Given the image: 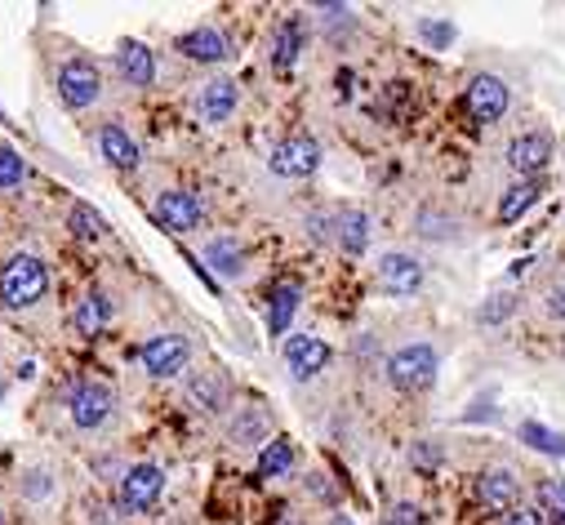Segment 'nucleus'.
<instances>
[{
  "instance_id": "1",
  "label": "nucleus",
  "mask_w": 565,
  "mask_h": 525,
  "mask_svg": "<svg viewBox=\"0 0 565 525\" xmlns=\"http://www.w3.org/2000/svg\"><path fill=\"white\" fill-rule=\"evenodd\" d=\"M50 290V272L36 254H14L5 267H0V299L10 308H36Z\"/></svg>"
},
{
  "instance_id": "2",
  "label": "nucleus",
  "mask_w": 565,
  "mask_h": 525,
  "mask_svg": "<svg viewBox=\"0 0 565 525\" xmlns=\"http://www.w3.org/2000/svg\"><path fill=\"white\" fill-rule=\"evenodd\" d=\"M388 384L397 392H423L437 384V348L432 343H405L388 357Z\"/></svg>"
},
{
  "instance_id": "3",
  "label": "nucleus",
  "mask_w": 565,
  "mask_h": 525,
  "mask_svg": "<svg viewBox=\"0 0 565 525\" xmlns=\"http://www.w3.org/2000/svg\"><path fill=\"white\" fill-rule=\"evenodd\" d=\"M463 108H467V116H473L477 125H494V121H503V116H507V108H512V89H507V80H503V76L481 72V76L467 80Z\"/></svg>"
},
{
  "instance_id": "4",
  "label": "nucleus",
  "mask_w": 565,
  "mask_h": 525,
  "mask_svg": "<svg viewBox=\"0 0 565 525\" xmlns=\"http://www.w3.org/2000/svg\"><path fill=\"white\" fill-rule=\"evenodd\" d=\"M59 99L63 108L80 112V108H93L103 99V72L99 63H89V59H72L59 67Z\"/></svg>"
},
{
  "instance_id": "5",
  "label": "nucleus",
  "mask_w": 565,
  "mask_h": 525,
  "mask_svg": "<svg viewBox=\"0 0 565 525\" xmlns=\"http://www.w3.org/2000/svg\"><path fill=\"white\" fill-rule=\"evenodd\" d=\"M67 410H72V423L80 427V433H93V427H103L116 410V392L108 384H99V378H85V384L72 388L67 397Z\"/></svg>"
},
{
  "instance_id": "6",
  "label": "nucleus",
  "mask_w": 565,
  "mask_h": 525,
  "mask_svg": "<svg viewBox=\"0 0 565 525\" xmlns=\"http://www.w3.org/2000/svg\"><path fill=\"white\" fill-rule=\"evenodd\" d=\"M267 165L280 178H307V174L321 170V142L307 138V134H290V138H280L276 148H272Z\"/></svg>"
},
{
  "instance_id": "7",
  "label": "nucleus",
  "mask_w": 565,
  "mask_h": 525,
  "mask_svg": "<svg viewBox=\"0 0 565 525\" xmlns=\"http://www.w3.org/2000/svg\"><path fill=\"white\" fill-rule=\"evenodd\" d=\"M161 490H165V472L156 463H134L121 476V508L125 512H148V508H156Z\"/></svg>"
},
{
  "instance_id": "8",
  "label": "nucleus",
  "mask_w": 565,
  "mask_h": 525,
  "mask_svg": "<svg viewBox=\"0 0 565 525\" xmlns=\"http://www.w3.org/2000/svg\"><path fill=\"white\" fill-rule=\"evenodd\" d=\"M379 290L392 295V299L418 295V290H423V263H418L414 254H401V250L384 254V259H379Z\"/></svg>"
},
{
  "instance_id": "9",
  "label": "nucleus",
  "mask_w": 565,
  "mask_h": 525,
  "mask_svg": "<svg viewBox=\"0 0 565 525\" xmlns=\"http://www.w3.org/2000/svg\"><path fill=\"white\" fill-rule=\"evenodd\" d=\"M138 357H143V370L152 378H174L187 365V357H192V343H187L183 334H156V339L143 343Z\"/></svg>"
},
{
  "instance_id": "10",
  "label": "nucleus",
  "mask_w": 565,
  "mask_h": 525,
  "mask_svg": "<svg viewBox=\"0 0 565 525\" xmlns=\"http://www.w3.org/2000/svg\"><path fill=\"white\" fill-rule=\"evenodd\" d=\"M552 161V134L530 129V134H516L507 142V165L522 174V178H539V170Z\"/></svg>"
},
{
  "instance_id": "11",
  "label": "nucleus",
  "mask_w": 565,
  "mask_h": 525,
  "mask_svg": "<svg viewBox=\"0 0 565 525\" xmlns=\"http://www.w3.org/2000/svg\"><path fill=\"white\" fill-rule=\"evenodd\" d=\"M156 218L170 227V232H192V227H201V218H205V205H201V197L197 192H161L156 197Z\"/></svg>"
},
{
  "instance_id": "12",
  "label": "nucleus",
  "mask_w": 565,
  "mask_h": 525,
  "mask_svg": "<svg viewBox=\"0 0 565 525\" xmlns=\"http://www.w3.org/2000/svg\"><path fill=\"white\" fill-rule=\"evenodd\" d=\"M237 103H241V85L227 80V76H218V80L201 85V93H197V116H201L205 125H223L231 112H237Z\"/></svg>"
},
{
  "instance_id": "13",
  "label": "nucleus",
  "mask_w": 565,
  "mask_h": 525,
  "mask_svg": "<svg viewBox=\"0 0 565 525\" xmlns=\"http://www.w3.org/2000/svg\"><path fill=\"white\" fill-rule=\"evenodd\" d=\"M178 54L192 63H227L231 59V40L218 27H192L178 36Z\"/></svg>"
},
{
  "instance_id": "14",
  "label": "nucleus",
  "mask_w": 565,
  "mask_h": 525,
  "mask_svg": "<svg viewBox=\"0 0 565 525\" xmlns=\"http://www.w3.org/2000/svg\"><path fill=\"white\" fill-rule=\"evenodd\" d=\"M116 76L129 89H148L156 80V54L148 50L143 40H125L121 50H116Z\"/></svg>"
},
{
  "instance_id": "15",
  "label": "nucleus",
  "mask_w": 565,
  "mask_h": 525,
  "mask_svg": "<svg viewBox=\"0 0 565 525\" xmlns=\"http://www.w3.org/2000/svg\"><path fill=\"white\" fill-rule=\"evenodd\" d=\"M477 499H481L490 512H516V499H522V482H516V472H507V467H486L481 482H477Z\"/></svg>"
},
{
  "instance_id": "16",
  "label": "nucleus",
  "mask_w": 565,
  "mask_h": 525,
  "mask_svg": "<svg viewBox=\"0 0 565 525\" xmlns=\"http://www.w3.org/2000/svg\"><path fill=\"white\" fill-rule=\"evenodd\" d=\"M286 365L299 384H307V378H316L329 365V348L321 339H312V334H294V339L286 343Z\"/></svg>"
},
{
  "instance_id": "17",
  "label": "nucleus",
  "mask_w": 565,
  "mask_h": 525,
  "mask_svg": "<svg viewBox=\"0 0 565 525\" xmlns=\"http://www.w3.org/2000/svg\"><path fill=\"white\" fill-rule=\"evenodd\" d=\"M99 148H103V161H108V165H116V170H138V142L129 138L125 125L108 121V125L99 129Z\"/></svg>"
},
{
  "instance_id": "18",
  "label": "nucleus",
  "mask_w": 565,
  "mask_h": 525,
  "mask_svg": "<svg viewBox=\"0 0 565 525\" xmlns=\"http://www.w3.org/2000/svg\"><path fill=\"white\" fill-rule=\"evenodd\" d=\"M303 54V23L299 18H286L276 32H272V67L276 72H290Z\"/></svg>"
},
{
  "instance_id": "19",
  "label": "nucleus",
  "mask_w": 565,
  "mask_h": 525,
  "mask_svg": "<svg viewBox=\"0 0 565 525\" xmlns=\"http://www.w3.org/2000/svg\"><path fill=\"white\" fill-rule=\"evenodd\" d=\"M299 299H303V290H299L294 280H280L276 290L267 295V329L272 334H286L290 329V321L299 312Z\"/></svg>"
},
{
  "instance_id": "20",
  "label": "nucleus",
  "mask_w": 565,
  "mask_h": 525,
  "mask_svg": "<svg viewBox=\"0 0 565 525\" xmlns=\"http://www.w3.org/2000/svg\"><path fill=\"white\" fill-rule=\"evenodd\" d=\"M539 197H543V183H539V178L512 183L507 192H503V201H499V223H516L522 214H530V210L539 205Z\"/></svg>"
},
{
  "instance_id": "21",
  "label": "nucleus",
  "mask_w": 565,
  "mask_h": 525,
  "mask_svg": "<svg viewBox=\"0 0 565 525\" xmlns=\"http://www.w3.org/2000/svg\"><path fill=\"white\" fill-rule=\"evenodd\" d=\"M335 241H339L343 254H365V246H369V214L339 210L335 214Z\"/></svg>"
},
{
  "instance_id": "22",
  "label": "nucleus",
  "mask_w": 565,
  "mask_h": 525,
  "mask_svg": "<svg viewBox=\"0 0 565 525\" xmlns=\"http://www.w3.org/2000/svg\"><path fill=\"white\" fill-rule=\"evenodd\" d=\"M205 263L223 276H241L246 272V250L231 241V236H214V241L205 246Z\"/></svg>"
},
{
  "instance_id": "23",
  "label": "nucleus",
  "mask_w": 565,
  "mask_h": 525,
  "mask_svg": "<svg viewBox=\"0 0 565 525\" xmlns=\"http://www.w3.org/2000/svg\"><path fill=\"white\" fill-rule=\"evenodd\" d=\"M294 467V441L290 437H276L259 450V476H286Z\"/></svg>"
},
{
  "instance_id": "24",
  "label": "nucleus",
  "mask_w": 565,
  "mask_h": 525,
  "mask_svg": "<svg viewBox=\"0 0 565 525\" xmlns=\"http://www.w3.org/2000/svg\"><path fill=\"white\" fill-rule=\"evenodd\" d=\"M108 321H112L108 295H85V299L76 303V329H80V334H99Z\"/></svg>"
},
{
  "instance_id": "25",
  "label": "nucleus",
  "mask_w": 565,
  "mask_h": 525,
  "mask_svg": "<svg viewBox=\"0 0 565 525\" xmlns=\"http://www.w3.org/2000/svg\"><path fill=\"white\" fill-rule=\"evenodd\" d=\"M67 227L80 236V241H99L108 223H103V214L93 210V205H72V214H67Z\"/></svg>"
},
{
  "instance_id": "26",
  "label": "nucleus",
  "mask_w": 565,
  "mask_h": 525,
  "mask_svg": "<svg viewBox=\"0 0 565 525\" xmlns=\"http://www.w3.org/2000/svg\"><path fill=\"white\" fill-rule=\"evenodd\" d=\"M27 178V161L10 148V142H0V192H10V187H18Z\"/></svg>"
},
{
  "instance_id": "27",
  "label": "nucleus",
  "mask_w": 565,
  "mask_h": 525,
  "mask_svg": "<svg viewBox=\"0 0 565 525\" xmlns=\"http://www.w3.org/2000/svg\"><path fill=\"white\" fill-rule=\"evenodd\" d=\"M263 433H267V418H263V410H246V414H241V423H231V441H241V446L263 441Z\"/></svg>"
},
{
  "instance_id": "28",
  "label": "nucleus",
  "mask_w": 565,
  "mask_h": 525,
  "mask_svg": "<svg viewBox=\"0 0 565 525\" xmlns=\"http://www.w3.org/2000/svg\"><path fill=\"white\" fill-rule=\"evenodd\" d=\"M192 397L205 405V410H223V378L218 374H201V378H192Z\"/></svg>"
},
{
  "instance_id": "29",
  "label": "nucleus",
  "mask_w": 565,
  "mask_h": 525,
  "mask_svg": "<svg viewBox=\"0 0 565 525\" xmlns=\"http://www.w3.org/2000/svg\"><path fill=\"white\" fill-rule=\"evenodd\" d=\"M539 508L565 521V482H556V476H548V482H539Z\"/></svg>"
},
{
  "instance_id": "30",
  "label": "nucleus",
  "mask_w": 565,
  "mask_h": 525,
  "mask_svg": "<svg viewBox=\"0 0 565 525\" xmlns=\"http://www.w3.org/2000/svg\"><path fill=\"white\" fill-rule=\"evenodd\" d=\"M522 437H526L535 450H543V454H565V441L552 437L548 427H539V423H526V427H522Z\"/></svg>"
},
{
  "instance_id": "31",
  "label": "nucleus",
  "mask_w": 565,
  "mask_h": 525,
  "mask_svg": "<svg viewBox=\"0 0 565 525\" xmlns=\"http://www.w3.org/2000/svg\"><path fill=\"white\" fill-rule=\"evenodd\" d=\"M418 36L432 40V45H450V40H454V27H450V23H437V18H423V23H418Z\"/></svg>"
},
{
  "instance_id": "32",
  "label": "nucleus",
  "mask_w": 565,
  "mask_h": 525,
  "mask_svg": "<svg viewBox=\"0 0 565 525\" xmlns=\"http://www.w3.org/2000/svg\"><path fill=\"white\" fill-rule=\"evenodd\" d=\"M388 525H423V508L418 503H397L388 512Z\"/></svg>"
},
{
  "instance_id": "33",
  "label": "nucleus",
  "mask_w": 565,
  "mask_h": 525,
  "mask_svg": "<svg viewBox=\"0 0 565 525\" xmlns=\"http://www.w3.org/2000/svg\"><path fill=\"white\" fill-rule=\"evenodd\" d=\"M490 303H494V308H481V321H486V325H494L499 316H512V295H503V299H490Z\"/></svg>"
},
{
  "instance_id": "34",
  "label": "nucleus",
  "mask_w": 565,
  "mask_h": 525,
  "mask_svg": "<svg viewBox=\"0 0 565 525\" xmlns=\"http://www.w3.org/2000/svg\"><path fill=\"white\" fill-rule=\"evenodd\" d=\"M503 525H543V512L539 508H516V512H507Z\"/></svg>"
},
{
  "instance_id": "35",
  "label": "nucleus",
  "mask_w": 565,
  "mask_h": 525,
  "mask_svg": "<svg viewBox=\"0 0 565 525\" xmlns=\"http://www.w3.org/2000/svg\"><path fill=\"white\" fill-rule=\"evenodd\" d=\"M414 463H418V467H432V463H441V450H437L432 441H418V450H414Z\"/></svg>"
},
{
  "instance_id": "36",
  "label": "nucleus",
  "mask_w": 565,
  "mask_h": 525,
  "mask_svg": "<svg viewBox=\"0 0 565 525\" xmlns=\"http://www.w3.org/2000/svg\"><path fill=\"white\" fill-rule=\"evenodd\" d=\"M552 321H565V285H556V290L548 295V308H543Z\"/></svg>"
},
{
  "instance_id": "37",
  "label": "nucleus",
  "mask_w": 565,
  "mask_h": 525,
  "mask_svg": "<svg viewBox=\"0 0 565 525\" xmlns=\"http://www.w3.org/2000/svg\"><path fill=\"white\" fill-rule=\"evenodd\" d=\"M307 482H312V490H316L321 499H335V486H329V482H325V476H321V472H312V476H307Z\"/></svg>"
},
{
  "instance_id": "38",
  "label": "nucleus",
  "mask_w": 565,
  "mask_h": 525,
  "mask_svg": "<svg viewBox=\"0 0 565 525\" xmlns=\"http://www.w3.org/2000/svg\"><path fill=\"white\" fill-rule=\"evenodd\" d=\"M335 525H352V521H343V516H335Z\"/></svg>"
},
{
  "instance_id": "39",
  "label": "nucleus",
  "mask_w": 565,
  "mask_h": 525,
  "mask_svg": "<svg viewBox=\"0 0 565 525\" xmlns=\"http://www.w3.org/2000/svg\"><path fill=\"white\" fill-rule=\"evenodd\" d=\"M0 525H5V516H0Z\"/></svg>"
}]
</instances>
